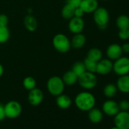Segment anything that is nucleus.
Returning a JSON list of instances; mask_svg holds the SVG:
<instances>
[{
    "label": "nucleus",
    "mask_w": 129,
    "mask_h": 129,
    "mask_svg": "<svg viewBox=\"0 0 129 129\" xmlns=\"http://www.w3.org/2000/svg\"><path fill=\"white\" fill-rule=\"evenodd\" d=\"M100 1H107V0H100Z\"/></svg>",
    "instance_id": "nucleus-38"
},
{
    "label": "nucleus",
    "mask_w": 129,
    "mask_h": 129,
    "mask_svg": "<svg viewBox=\"0 0 129 129\" xmlns=\"http://www.w3.org/2000/svg\"><path fill=\"white\" fill-rule=\"evenodd\" d=\"M120 111H128L129 110V101L127 100H122L118 103Z\"/></svg>",
    "instance_id": "nucleus-30"
},
{
    "label": "nucleus",
    "mask_w": 129,
    "mask_h": 129,
    "mask_svg": "<svg viewBox=\"0 0 129 129\" xmlns=\"http://www.w3.org/2000/svg\"><path fill=\"white\" fill-rule=\"evenodd\" d=\"M115 23L118 30L128 29L129 28V17L125 15H121L117 18Z\"/></svg>",
    "instance_id": "nucleus-23"
},
{
    "label": "nucleus",
    "mask_w": 129,
    "mask_h": 129,
    "mask_svg": "<svg viewBox=\"0 0 129 129\" xmlns=\"http://www.w3.org/2000/svg\"><path fill=\"white\" fill-rule=\"evenodd\" d=\"M4 106L6 117L9 118H16L19 117L22 112V106L21 103L16 100H11Z\"/></svg>",
    "instance_id": "nucleus-7"
},
{
    "label": "nucleus",
    "mask_w": 129,
    "mask_h": 129,
    "mask_svg": "<svg viewBox=\"0 0 129 129\" xmlns=\"http://www.w3.org/2000/svg\"><path fill=\"white\" fill-rule=\"evenodd\" d=\"M103 118V112L97 108H93L88 111V118L89 120L94 124L100 123Z\"/></svg>",
    "instance_id": "nucleus-19"
},
{
    "label": "nucleus",
    "mask_w": 129,
    "mask_h": 129,
    "mask_svg": "<svg viewBox=\"0 0 129 129\" xmlns=\"http://www.w3.org/2000/svg\"><path fill=\"white\" fill-rule=\"evenodd\" d=\"M113 62L109 58H102L96 63V73L100 75H109L112 72Z\"/></svg>",
    "instance_id": "nucleus-9"
},
{
    "label": "nucleus",
    "mask_w": 129,
    "mask_h": 129,
    "mask_svg": "<svg viewBox=\"0 0 129 129\" xmlns=\"http://www.w3.org/2000/svg\"><path fill=\"white\" fill-rule=\"evenodd\" d=\"M75 104L81 111L88 112L95 106L96 99L91 93L83 91L76 95L75 98Z\"/></svg>",
    "instance_id": "nucleus-1"
},
{
    "label": "nucleus",
    "mask_w": 129,
    "mask_h": 129,
    "mask_svg": "<svg viewBox=\"0 0 129 129\" xmlns=\"http://www.w3.org/2000/svg\"><path fill=\"white\" fill-rule=\"evenodd\" d=\"M4 74V67L2 64H0V78H1Z\"/></svg>",
    "instance_id": "nucleus-36"
},
{
    "label": "nucleus",
    "mask_w": 129,
    "mask_h": 129,
    "mask_svg": "<svg viewBox=\"0 0 129 129\" xmlns=\"http://www.w3.org/2000/svg\"><path fill=\"white\" fill-rule=\"evenodd\" d=\"M110 129H119V128L117 127L116 126H115V127H112V128H110Z\"/></svg>",
    "instance_id": "nucleus-37"
},
{
    "label": "nucleus",
    "mask_w": 129,
    "mask_h": 129,
    "mask_svg": "<svg viewBox=\"0 0 129 129\" xmlns=\"http://www.w3.org/2000/svg\"><path fill=\"white\" fill-rule=\"evenodd\" d=\"M103 112L109 116H115L119 111L118 103L112 100H108L103 104Z\"/></svg>",
    "instance_id": "nucleus-12"
},
{
    "label": "nucleus",
    "mask_w": 129,
    "mask_h": 129,
    "mask_svg": "<svg viewBox=\"0 0 129 129\" xmlns=\"http://www.w3.org/2000/svg\"><path fill=\"white\" fill-rule=\"evenodd\" d=\"M86 42H87L86 37L82 33L76 34H74L73 37L71 40V46L75 49H79L84 46Z\"/></svg>",
    "instance_id": "nucleus-17"
},
{
    "label": "nucleus",
    "mask_w": 129,
    "mask_h": 129,
    "mask_svg": "<svg viewBox=\"0 0 129 129\" xmlns=\"http://www.w3.org/2000/svg\"><path fill=\"white\" fill-rule=\"evenodd\" d=\"M118 90L123 93H129V74L119 76L116 82Z\"/></svg>",
    "instance_id": "nucleus-15"
},
{
    "label": "nucleus",
    "mask_w": 129,
    "mask_h": 129,
    "mask_svg": "<svg viewBox=\"0 0 129 129\" xmlns=\"http://www.w3.org/2000/svg\"><path fill=\"white\" fill-rule=\"evenodd\" d=\"M93 21L100 29H105L109 21V11L103 7H98L93 13Z\"/></svg>",
    "instance_id": "nucleus-4"
},
{
    "label": "nucleus",
    "mask_w": 129,
    "mask_h": 129,
    "mask_svg": "<svg viewBox=\"0 0 129 129\" xmlns=\"http://www.w3.org/2000/svg\"><path fill=\"white\" fill-rule=\"evenodd\" d=\"M6 118V112H5V106L4 104L0 103V121H3Z\"/></svg>",
    "instance_id": "nucleus-33"
},
{
    "label": "nucleus",
    "mask_w": 129,
    "mask_h": 129,
    "mask_svg": "<svg viewBox=\"0 0 129 129\" xmlns=\"http://www.w3.org/2000/svg\"><path fill=\"white\" fill-rule=\"evenodd\" d=\"M71 70L73 71L79 77L80 75H81L83 73H84L86 72V69L84 66V61H76L72 66V68Z\"/></svg>",
    "instance_id": "nucleus-27"
},
{
    "label": "nucleus",
    "mask_w": 129,
    "mask_h": 129,
    "mask_svg": "<svg viewBox=\"0 0 129 129\" xmlns=\"http://www.w3.org/2000/svg\"><path fill=\"white\" fill-rule=\"evenodd\" d=\"M62 81L66 86H72L78 82V76L72 70L66 72L62 76Z\"/></svg>",
    "instance_id": "nucleus-20"
},
{
    "label": "nucleus",
    "mask_w": 129,
    "mask_h": 129,
    "mask_svg": "<svg viewBox=\"0 0 129 129\" xmlns=\"http://www.w3.org/2000/svg\"><path fill=\"white\" fill-rule=\"evenodd\" d=\"M115 125L119 129H129V112L119 111L115 116Z\"/></svg>",
    "instance_id": "nucleus-8"
},
{
    "label": "nucleus",
    "mask_w": 129,
    "mask_h": 129,
    "mask_svg": "<svg viewBox=\"0 0 129 129\" xmlns=\"http://www.w3.org/2000/svg\"><path fill=\"white\" fill-rule=\"evenodd\" d=\"M79 7L85 14L93 13V12L99 7L98 0H82Z\"/></svg>",
    "instance_id": "nucleus-14"
},
{
    "label": "nucleus",
    "mask_w": 129,
    "mask_h": 129,
    "mask_svg": "<svg viewBox=\"0 0 129 129\" xmlns=\"http://www.w3.org/2000/svg\"><path fill=\"white\" fill-rule=\"evenodd\" d=\"M84 14L85 13L84 12V11L80 7L75 8V17L83 18V16L84 15Z\"/></svg>",
    "instance_id": "nucleus-34"
},
{
    "label": "nucleus",
    "mask_w": 129,
    "mask_h": 129,
    "mask_svg": "<svg viewBox=\"0 0 129 129\" xmlns=\"http://www.w3.org/2000/svg\"><path fill=\"white\" fill-rule=\"evenodd\" d=\"M82 0H67L66 3L73 6L74 8H78L80 6Z\"/></svg>",
    "instance_id": "nucleus-32"
},
{
    "label": "nucleus",
    "mask_w": 129,
    "mask_h": 129,
    "mask_svg": "<svg viewBox=\"0 0 129 129\" xmlns=\"http://www.w3.org/2000/svg\"><path fill=\"white\" fill-rule=\"evenodd\" d=\"M10 38V31L8 26L0 25V44L6 43Z\"/></svg>",
    "instance_id": "nucleus-26"
},
{
    "label": "nucleus",
    "mask_w": 129,
    "mask_h": 129,
    "mask_svg": "<svg viewBox=\"0 0 129 129\" xmlns=\"http://www.w3.org/2000/svg\"><path fill=\"white\" fill-rule=\"evenodd\" d=\"M43 98H44L43 92L40 89L37 87L30 90L27 96L28 103L34 106H39L43 102Z\"/></svg>",
    "instance_id": "nucleus-11"
},
{
    "label": "nucleus",
    "mask_w": 129,
    "mask_h": 129,
    "mask_svg": "<svg viewBox=\"0 0 129 129\" xmlns=\"http://www.w3.org/2000/svg\"><path fill=\"white\" fill-rule=\"evenodd\" d=\"M9 24V18L5 14L0 15V25L3 26H8Z\"/></svg>",
    "instance_id": "nucleus-31"
},
{
    "label": "nucleus",
    "mask_w": 129,
    "mask_h": 129,
    "mask_svg": "<svg viewBox=\"0 0 129 129\" xmlns=\"http://www.w3.org/2000/svg\"><path fill=\"white\" fill-rule=\"evenodd\" d=\"M24 26L30 32H34L38 27V22L36 18L32 15H27L24 18Z\"/></svg>",
    "instance_id": "nucleus-18"
},
{
    "label": "nucleus",
    "mask_w": 129,
    "mask_h": 129,
    "mask_svg": "<svg viewBox=\"0 0 129 129\" xmlns=\"http://www.w3.org/2000/svg\"><path fill=\"white\" fill-rule=\"evenodd\" d=\"M78 82L79 85L85 90L93 89L97 84V78L95 73L85 72L78 77Z\"/></svg>",
    "instance_id": "nucleus-5"
},
{
    "label": "nucleus",
    "mask_w": 129,
    "mask_h": 129,
    "mask_svg": "<svg viewBox=\"0 0 129 129\" xmlns=\"http://www.w3.org/2000/svg\"><path fill=\"white\" fill-rule=\"evenodd\" d=\"M64 85L62 78L59 76H52L49 78L46 83V88L48 92L53 96H57L63 93Z\"/></svg>",
    "instance_id": "nucleus-3"
},
{
    "label": "nucleus",
    "mask_w": 129,
    "mask_h": 129,
    "mask_svg": "<svg viewBox=\"0 0 129 129\" xmlns=\"http://www.w3.org/2000/svg\"><path fill=\"white\" fill-rule=\"evenodd\" d=\"M96 63L90 59H88L87 58H86L84 60V64L86 69L87 72H92V73H96Z\"/></svg>",
    "instance_id": "nucleus-28"
},
{
    "label": "nucleus",
    "mask_w": 129,
    "mask_h": 129,
    "mask_svg": "<svg viewBox=\"0 0 129 129\" xmlns=\"http://www.w3.org/2000/svg\"><path fill=\"white\" fill-rule=\"evenodd\" d=\"M112 71L115 75L122 76L129 74V58L121 56L113 62Z\"/></svg>",
    "instance_id": "nucleus-6"
},
{
    "label": "nucleus",
    "mask_w": 129,
    "mask_h": 129,
    "mask_svg": "<svg viewBox=\"0 0 129 129\" xmlns=\"http://www.w3.org/2000/svg\"><path fill=\"white\" fill-rule=\"evenodd\" d=\"M118 37L121 40H127L129 39V28L128 29H120L118 31Z\"/></svg>",
    "instance_id": "nucleus-29"
},
{
    "label": "nucleus",
    "mask_w": 129,
    "mask_h": 129,
    "mask_svg": "<svg viewBox=\"0 0 129 129\" xmlns=\"http://www.w3.org/2000/svg\"><path fill=\"white\" fill-rule=\"evenodd\" d=\"M55 103H56L57 106L59 109H67L72 106V99L69 96L61 93V94L56 96Z\"/></svg>",
    "instance_id": "nucleus-16"
},
{
    "label": "nucleus",
    "mask_w": 129,
    "mask_h": 129,
    "mask_svg": "<svg viewBox=\"0 0 129 129\" xmlns=\"http://www.w3.org/2000/svg\"><path fill=\"white\" fill-rule=\"evenodd\" d=\"M106 53L108 58L112 61H115V60L118 59V58L122 56V54H123L121 46L117 43L110 44L107 47Z\"/></svg>",
    "instance_id": "nucleus-13"
},
{
    "label": "nucleus",
    "mask_w": 129,
    "mask_h": 129,
    "mask_svg": "<svg viewBox=\"0 0 129 129\" xmlns=\"http://www.w3.org/2000/svg\"><path fill=\"white\" fill-rule=\"evenodd\" d=\"M88 59H90L95 62H98L103 58V52L99 48H91L87 54V57Z\"/></svg>",
    "instance_id": "nucleus-21"
},
{
    "label": "nucleus",
    "mask_w": 129,
    "mask_h": 129,
    "mask_svg": "<svg viewBox=\"0 0 129 129\" xmlns=\"http://www.w3.org/2000/svg\"><path fill=\"white\" fill-rule=\"evenodd\" d=\"M23 87L28 91L34 89L37 87V81L35 80L34 78L31 76H27L24 78L23 82H22Z\"/></svg>",
    "instance_id": "nucleus-25"
},
{
    "label": "nucleus",
    "mask_w": 129,
    "mask_h": 129,
    "mask_svg": "<svg viewBox=\"0 0 129 129\" xmlns=\"http://www.w3.org/2000/svg\"><path fill=\"white\" fill-rule=\"evenodd\" d=\"M118 88L116 84H108L103 88V94L107 98H112L117 93Z\"/></svg>",
    "instance_id": "nucleus-24"
},
{
    "label": "nucleus",
    "mask_w": 129,
    "mask_h": 129,
    "mask_svg": "<svg viewBox=\"0 0 129 129\" xmlns=\"http://www.w3.org/2000/svg\"><path fill=\"white\" fill-rule=\"evenodd\" d=\"M52 46L54 49L60 53H66L72 48L71 40L64 34H57L53 37Z\"/></svg>",
    "instance_id": "nucleus-2"
},
{
    "label": "nucleus",
    "mask_w": 129,
    "mask_h": 129,
    "mask_svg": "<svg viewBox=\"0 0 129 129\" xmlns=\"http://www.w3.org/2000/svg\"><path fill=\"white\" fill-rule=\"evenodd\" d=\"M84 21L82 18H78L74 16L70 20H69V30L73 34L82 33L84 28Z\"/></svg>",
    "instance_id": "nucleus-10"
},
{
    "label": "nucleus",
    "mask_w": 129,
    "mask_h": 129,
    "mask_svg": "<svg viewBox=\"0 0 129 129\" xmlns=\"http://www.w3.org/2000/svg\"><path fill=\"white\" fill-rule=\"evenodd\" d=\"M75 8L66 3L61 9V17L66 20H70L72 18L75 16Z\"/></svg>",
    "instance_id": "nucleus-22"
},
{
    "label": "nucleus",
    "mask_w": 129,
    "mask_h": 129,
    "mask_svg": "<svg viewBox=\"0 0 129 129\" xmlns=\"http://www.w3.org/2000/svg\"><path fill=\"white\" fill-rule=\"evenodd\" d=\"M121 46V49H122V52L125 53V54H128L129 53V43H124Z\"/></svg>",
    "instance_id": "nucleus-35"
}]
</instances>
